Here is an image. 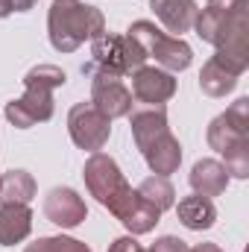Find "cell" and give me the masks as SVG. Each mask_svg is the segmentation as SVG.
Wrapping results in <instances>:
<instances>
[{
	"label": "cell",
	"mask_w": 249,
	"mask_h": 252,
	"mask_svg": "<svg viewBox=\"0 0 249 252\" xmlns=\"http://www.w3.org/2000/svg\"><path fill=\"white\" fill-rule=\"evenodd\" d=\"M193 30L217 47L214 59L244 76L249 67V0H208L196 12Z\"/></svg>",
	"instance_id": "1"
},
{
	"label": "cell",
	"mask_w": 249,
	"mask_h": 252,
	"mask_svg": "<svg viewBox=\"0 0 249 252\" xmlns=\"http://www.w3.org/2000/svg\"><path fill=\"white\" fill-rule=\"evenodd\" d=\"M129 129H132L135 147L141 150L147 167L156 176H170V173L179 170V164H182V144L170 132L167 112L161 106L129 112Z\"/></svg>",
	"instance_id": "2"
},
{
	"label": "cell",
	"mask_w": 249,
	"mask_h": 252,
	"mask_svg": "<svg viewBox=\"0 0 249 252\" xmlns=\"http://www.w3.org/2000/svg\"><path fill=\"white\" fill-rule=\"evenodd\" d=\"M67 82L59 64H35L24 73V97L9 100L3 115L15 129H30L53 118V91Z\"/></svg>",
	"instance_id": "3"
},
{
	"label": "cell",
	"mask_w": 249,
	"mask_h": 252,
	"mask_svg": "<svg viewBox=\"0 0 249 252\" xmlns=\"http://www.w3.org/2000/svg\"><path fill=\"white\" fill-rule=\"evenodd\" d=\"M106 32V18L97 6L82 0H53L47 12V35L53 50L73 53L85 41H94Z\"/></svg>",
	"instance_id": "4"
},
{
	"label": "cell",
	"mask_w": 249,
	"mask_h": 252,
	"mask_svg": "<svg viewBox=\"0 0 249 252\" xmlns=\"http://www.w3.org/2000/svg\"><path fill=\"white\" fill-rule=\"evenodd\" d=\"M208 147L226 158V170L235 179L249 176V97H238L223 115L208 124Z\"/></svg>",
	"instance_id": "5"
},
{
	"label": "cell",
	"mask_w": 249,
	"mask_h": 252,
	"mask_svg": "<svg viewBox=\"0 0 249 252\" xmlns=\"http://www.w3.org/2000/svg\"><path fill=\"white\" fill-rule=\"evenodd\" d=\"M82 179H85L88 193L103 208H109V214L115 220H124L132 211V205L138 202V190L126 182L118 161L106 153H91L88 156V161L82 167Z\"/></svg>",
	"instance_id": "6"
},
{
	"label": "cell",
	"mask_w": 249,
	"mask_h": 252,
	"mask_svg": "<svg viewBox=\"0 0 249 252\" xmlns=\"http://www.w3.org/2000/svg\"><path fill=\"white\" fill-rule=\"evenodd\" d=\"M126 35H132V38L144 47L147 59H156V64H161V67L170 70V73L187 70L190 62H193L190 44L182 41V38H176V35H167V32L158 30L153 21H144V18H141V21H132L129 30H126Z\"/></svg>",
	"instance_id": "7"
},
{
	"label": "cell",
	"mask_w": 249,
	"mask_h": 252,
	"mask_svg": "<svg viewBox=\"0 0 249 252\" xmlns=\"http://www.w3.org/2000/svg\"><path fill=\"white\" fill-rule=\"evenodd\" d=\"M91 56H94V64L100 70H109L115 76H126L147 62L144 47L132 35H115V32L97 35L91 41Z\"/></svg>",
	"instance_id": "8"
},
{
	"label": "cell",
	"mask_w": 249,
	"mask_h": 252,
	"mask_svg": "<svg viewBox=\"0 0 249 252\" xmlns=\"http://www.w3.org/2000/svg\"><path fill=\"white\" fill-rule=\"evenodd\" d=\"M67 132H70V141L79 150L100 153L106 147L109 135H112V121L103 118L91 103H76L67 112Z\"/></svg>",
	"instance_id": "9"
},
{
	"label": "cell",
	"mask_w": 249,
	"mask_h": 252,
	"mask_svg": "<svg viewBox=\"0 0 249 252\" xmlns=\"http://www.w3.org/2000/svg\"><path fill=\"white\" fill-rule=\"evenodd\" d=\"M132 91L124 85V76H115V73H109V70H91V106L103 115V118H109V121H115V118H126L129 112H132Z\"/></svg>",
	"instance_id": "10"
},
{
	"label": "cell",
	"mask_w": 249,
	"mask_h": 252,
	"mask_svg": "<svg viewBox=\"0 0 249 252\" xmlns=\"http://www.w3.org/2000/svg\"><path fill=\"white\" fill-rule=\"evenodd\" d=\"M176 94V79L170 70L164 67H150L141 64L138 70H132V97L147 103V106H161Z\"/></svg>",
	"instance_id": "11"
},
{
	"label": "cell",
	"mask_w": 249,
	"mask_h": 252,
	"mask_svg": "<svg viewBox=\"0 0 249 252\" xmlns=\"http://www.w3.org/2000/svg\"><path fill=\"white\" fill-rule=\"evenodd\" d=\"M41 208H44V217L53 226H59V229H76L88 217L85 199L73 188H53L44 196V205Z\"/></svg>",
	"instance_id": "12"
},
{
	"label": "cell",
	"mask_w": 249,
	"mask_h": 252,
	"mask_svg": "<svg viewBox=\"0 0 249 252\" xmlns=\"http://www.w3.org/2000/svg\"><path fill=\"white\" fill-rule=\"evenodd\" d=\"M187 182H190L193 193L211 199V196L226 193L229 182H232V176H229V170L223 167V161H217V158H199V161L190 167Z\"/></svg>",
	"instance_id": "13"
},
{
	"label": "cell",
	"mask_w": 249,
	"mask_h": 252,
	"mask_svg": "<svg viewBox=\"0 0 249 252\" xmlns=\"http://www.w3.org/2000/svg\"><path fill=\"white\" fill-rule=\"evenodd\" d=\"M150 9L167 27V32H176V38H182V32L193 30L196 12H199L196 0H150Z\"/></svg>",
	"instance_id": "14"
},
{
	"label": "cell",
	"mask_w": 249,
	"mask_h": 252,
	"mask_svg": "<svg viewBox=\"0 0 249 252\" xmlns=\"http://www.w3.org/2000/svg\"><path fill=\"white\" fill-rule=\"evenodd\" d=\"M32 232V211L30 205L6 202L0 205V247H15L27 241Z\"/></svg>",
	"instance_id": "15"
},
{
	"label": "cell",
	"mask_w": 249,
	"mask_h": 252,
	"mask_svg": "<svg viewBox=\"0 0 249 252\" xmlns=\"http://www.w3.org/2000/svg\"><path fill=\"white\" fill-rule=\"evenodd\" d=\"M176 217H179V223H182L185 229H190V232H202V229H211V226H214L217 208H214V202H211L208 196L193 193V196H182V199H179Z\"/></svg>",
	"instance_id": "16"
},
{
	"label": "cell",
	"mask_w": 249,
	"mask_h": 252,
	"mask_svg": "<svg viewBox=\"0 0 249 252\" xmlns=\"http://www.w3.org/2000/svg\"><path fill=\"white\" fill-rule=\"evenodd\" d=\"M238 79H241L238 70H232L229 64H223L220 59H214V56L202 64V70H199V88L208 97H226L229 91H235Z\"/></svg>",
	"instance_id": "17"
},
{
	"label": "cell",
	"mask_w": 249,
	"mask_h": 252,
	"mask_svg": "<svg viewBox=\"0 0 249 252\" xmlns=\"http://www.w3.org/2000/svg\"><path fill=\"white\" fill-rule=\"evenodd\" d=\"M35 196V179L27 170H9L0 176V205L6 202H18V205H30Z\"/></svg>",
	"instance_id": "18"
},
{
	"label": "cell",
	"mask_w": 249,
	"mask_h": 252,
	"mask_svg": "<svg viewBox=\"0 0 249 252\" xmlns=\"http://www.w3.org/2000/svg\"><path fill=\"white\" fill-rule=\"evenodd\" d=\"M135 190H138V196H141L144 202H150V205L158 208L161 214L176 205V188L170 185L167 176H156V173H153V176H147Z\"/></svg>",
	"instance_id": "19"
},
{
	"label": "cell",
	"mask_w": 249,
	"mask_h": 252,
	"mask_svg": "<svg viewBox=\"0 0 249 252\" xmlns=\"http://www.w3.org/2000/svg\"><path fill=\"white\" fill-rule=\"evenodd\" d=\"M24 252H91L82 241L67 238V235H53V238H38L35 244H30Z\"/></svg>",
	"instance_id": "20"
},
{
	"label": "cell",
	"mask_w": 249,
	"mask_h": 252,
	"mask_svg": "<svg viewBox=\"0 0 249 252\" xmlns=\"http://www.w3.org/2000/svg\"><path fill=\"white\" fill-rule=\"evenodd\" d=\"M147 252H190V247H187L182 238H173V235H164V238H158L153 247Z\"/></svg>",
	"instance_id": "21"
},
{
	"label": "cell",
	"mask_w": 249,
	"mask_h": 252,
	"mask_svg": "<svg viewBox=\"0 0 249 252\" xmlns=\"http://www.w3.org/2000/svg\"><path fill=\"white\" fill-rule=\"evenodd\" d=\"M109 252H147V250L135 241V235H126V238H118V241L109 247Z\"/></svg>",
	"instance_id": "22"
},
{
	"label": "cell",
	"mask_w": 249,
	"mask_h": 252,
	"mask_svg": "<svg viewBox=\"0 0 249 252\" xmlns=\"http://www.w3.org/2000/svg\"><path fill=\"white\" fill-rule=\"evenodd\" d=\"M35 3H38V0H12V9H15V12H30Z\"/></svg>",
	"instance_id": "23"
},
{
	"label": "cell",
	"mask_w": 249,
	"mask_h": 252,
	"mask_svg": "<svg viewBox=\"0 0 249 252\" xmlns=\"http://www.w3.org/2000/svg\"><path fill=\"white\" fill-rule=\"evenodd\" d=\"M190 252H223V250H220L217 244H196Z\"/></svg>",
	"instance_id": "24"
},
{
	"label": "cell",
	"mask_w": 249,
	"mask_h": 252,
	"mask_svg": "<svg viewBox=\"0 0 249 252\" xmlns=\"http://www.w3.org/2000/svg\"><path fill=\"white\" fill-rule=\"evenodd\" d=\"M15 9H12V0H0V18H9Z\"/></svg>",
	"instance_id": "25"
}]
</instances>
